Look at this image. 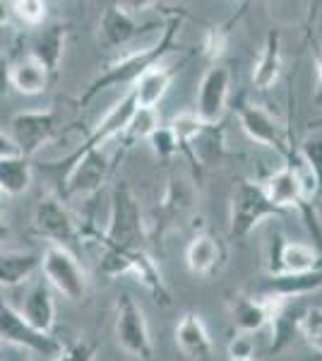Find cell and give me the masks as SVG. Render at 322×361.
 <instances>
[{
  "mask_svg": "<svg viewBox=\"0 0 322 361\" xmlns=\"http://www.w3.org/2000/svg\"><path fill=\"white\" fill-rule=\"evenodd\" d=\"M185 13L178 10L168 17V22L163 25L159 42L154 46H147V49H137L132 54H125L120 58H116L113 63H109L101 73L87 85V90L80 94V106H87L94 97H99L101 92L113 90V87H125V85H135L149 68L159 66V63L166 58L171 51L175 49V37H178L180 22H183Z\"/></svg>",
  "mask_w": 322,
  "mask_h": 361,
  "instance_id": "cell-1",
  "label": "cell"
},
{
  "mask_svg": "<svg viewBox=\"0 0 322 361\" xmlns=\"http://www.w3.org/2000/svg\"><path fill=\"white\" fill-rule=\"evenodd\" d=\"M99 270L109 279L132 275L151 294L156 304L171 306V292L163 282L161 270L144 248H104Z\"/></svg>",
  "mask_w": 322,
  "mask_h": 361,
  "instance_id": "cell-2",
  "label": "cell"
},
{
  "mask_svg": "<svg viewBox=\"0 0 322 361\" xmlns=\"http://www.w3.org/2000/svg\"><path fill=\"white\" fill-rule=\"evenodd\" d=\"M104 248H144L142 241L147 238L142 209L128 183H116L111 193L109 226L101 236Z\"/></svg>",
  "mask_w": 322,
  "mask_h": 361,
  "instance_id": "cell-3",
  "label": "cell"
},
{
  "mask_svg": "<svg viewBox=\"0 0 322 361\" xmlns=\"http://www.w3.org/2000/svg\"><path fill=\"white\" fill-rule=\"evenodd\" d=\"M282 214L272 205L265 188L255 180H236L231 188V205H228V236L233 241H243L262 219Z\"/></svg>",
  "mask_w": 322,
  "mask_h": 361,
  "instance_id": "cell-4",
  "label": "cell"
},
{
  "mask_svg": "<svg viewBox=\"0 0 322 361\" xmlns=\"http://www.w3.org/2000/svg\"><path fill=\"white\" fill-rule=\"evenodd\" d=\"M0 342H5L13 349L34 354V357H44L49 361L56 359L63 349V345L54 335H44L39 330H34L22 318V313L10 306L3 296H0Z\"/></svg>",
  "mask_w": 322,
  "mask_h": 361,
  "instance_id": "cell-5",
  "label": "cell"
},
{
  "mask_svg": "<svg viewBox=\"0 0 322 361\" xmlns=\"http://www.w3.org/2000/svg\"><path fill=\"white\" fill-rule=\"evenodd\" d=\"M41 277L46 279L51 289L63 294L70 301H82L89 289L87 272L82 270L75 253L61 248V246H46L41 253Z\"/></svg>",
  "mask_w": 322,
  "mask_h": 361,
  "instance_id": "cell-6",
  "label": "cell"
},
{
  "mask_svg": "<svg viewBox=\"0 0 322 361\" xmlns=\"http://www.w3.org/2000/svg\"><path fill=\"white\" fill-rule=\"evenodd\" d=\"M61 123H58L56 109H32V111H20L10 118V140L15 142L17 154L32 159L58 135Z\"/></svg>",
  "mask_w": 322,
  "mask_h": 361,
  "instance_id": "cell-7",
  "label": "cell"
},
{
  "mask_svg": "<svg viewBox=\"0 0 322 361\" xmlns=\"http://www.w3.org/2000/svg\"><path fill=\"white\" fill-rule=\"evenodd\" d=\"M116 340L123 352L140 361H151L154 342L149 335V325L144 311L130 294H120L116 304Z\"/></svg>",
  "mask_w": 322,
  "mask_h": 361,
  "instance_id": "cell-8",
  "label": "cell"
},
{
  "mask_svg": "<svg viewBox=\"0 0 322 361\" xmlns=\"http://www.w3.org/2000/svg\"><path fill=\"white\" fill-rule=\"evenodd\" d=\"M236 114H238V121H241L243 133L253 140V142L265 145V147L274 149V152L282 154L284 159H289V164H294V161L298 159L286 128L279 123L277 118H272L265 109L255 106V104L238 102Z\"/></svg>",
  "mask_w": 322,
  "mask_h": 361,
  "instance_id": "cell-9",
  "label": "cell"
},
{
  "mask_svg": "<svg viewBox=\"0 0 322 361\" xmlns=\"http://www.w3.org/2000/svg\"><path fill=\"white\" fill-rule=\"evenodd\" d=\"M34 231L49 241V246H61L73 253L75 243L82 238V226L75 222L61 197L49 195L34 209Z\"/></svg>",
  "mask_w": 322,
  "mask_h": 361,
  "instance_id": "cell-10",
  "label": "cell"
},
{
  "mask_svg": "<svg viewBox=\"0 0 322 361\" xmlns=\"http://www.w3.org/2000/svg\"><path fill=\"white\" fill-rule=\"evenodd\" d=\"M315 270H322V253L318 248L301 241H286L282 234L272 236L267 255L269 275H306Z\"/></svg>",
  "mask_w": 322,
  "mask_h": 361,
  "instance_id": "cell-11",
  "label": "cell"
},
{
  "mask_svg": "<svg viewBox=\"0 0 322 361\" xmlns=\"http://www.w3.org/2000/svg\"><path fill=\"white\" fill-rule=\"evenodd\" d=\"M228 90H231V70L226 66H219V63L207 68V73L202 75L195 109V114L200 116L202 123L219 126V121L224 118L228 106Z\"/></svg>",
  "mask_w": 322,
  "mask_h": 361,
  "instance_id": "cell-12",
  "label": "cell"
},
{
  "mask_svg": "<svg viewBox=\"0 0 322 361\" xmlns=\"http://www.w3.org/2000/svg\"><path fill=\"white\" fill-rule=\"evenodd\" d=\"M286 299H277V296L265 294H236L228 304V313H231V323L241 335H250L269 325V320L277 313V308L284 304Z\"/></svg>",
  "mask_w": 322,
  "mask_h": 361,
  "instance_id": "cell-13",
  "label": "cell"
},
{
  "mask_svg": "<svg viewBox=\"0 0 322 361\" xmlns=\"http://www.w3.org/2000/svg\"><path fill=\"white\" fill-rule=\"evenodd\" d=\"M151 27L154 25H147V27L140 25L137 17L128 13L120 3H109L106 8H104L101 17H99V32H97L99 46H101L104 51L123 49V46H128L132 39H137L144 29H151Z\"/></svg>",
  "mask_w": 322,
  "mask_h": 361,
  "instance_id": "cell-14",
  "label": "cell"
},
{
  "mask_svg": "<svg viewBox=\"0 0 322 361\" xmlns=\"http://www.w3.org/2000/svg\"><path fill=\"white\" fill-rule=\"evenodd\" d=\"M228 263V246L221 236L200 231L197 236L190 238L185 248V265L192 275L197 277H214Z\"/></svg>",
  "mask_w": 322,
  "mask_h": 361,
  "instance_id": "cell-15",
  "label": "cell"
},
{
  "mask_svg": "<svg viewBox=\"0 0 322 361\" xmlns=\"http://www.w3.org/2000/svg\"><path fill=\"white\" fill-rule=\"evenodd\" d=\"M66 42H68V27L56 22L51 27H39V32L29 42V54L34 61L39 63L46 73L51 75V80L56 78L58 68H61L63 54H66Z\"/></svg>",
  "mask_w": 322,
  "mask_h": 361,
  "instance_id": "cell-16",
  "label": "cell"
},
{
  "mask_svg": "<svg viewBox=\"0 0 322 361\" xmlns=\"http://www.w3.org/2000/svg\"><path fill=\"white\" fill-rule=\"evenodd\" d=\"M22 318L32 325L34 330L44 335H54L56 328V301L51 294V287L46 284V279L41 277L29 287V292L25 296V304L20 308Z\"/></svg>",
  "mask_w": 322,
  "mask_h": 361,
  "instance_id": "cell-17",
  "label": "cell"
},
{
  "mask_svg": "<svg viewBox=\"0 0 322 361\" xmlns=\"http://www.w3.org/2000/svg\"><path fill=\"white\" fill-rule=\"evenodd\" d=\"M190 205H192L190 188L180 178L171 176V180H168V188H166V195H163V200L159 202V207H156V212H154L156 219H154V231H151V234L161 236L168 226L180 222V219L185 217V212L190 209Z\"/></svg>",
  "mask_w": 322,
  "mask_h": 361,
  "instance_id": "cell-18",
  "label": "cell"
},
{
  "mask_svg": "<svg viewBox=\"0 0 322 361\" xmlns=\"http://www.w3.org/2000/svg\"><path fill=\"white\" fill-rule=\"evenodd\" d=\"M175 345L188 359H207L212 352V337L207 333V325L197 313H183L180 323L175 325Z\"/></svg>",
  "mask_w": 322,
  "mask_h": 361,
  "instance_id": "cell-19",
  "label": "cell"
},
{
  "mask_svg": "<svg viewBox=\"0 0 322 361\" xmlns=\"http://www.w3.org/2000/svg\"><path fill=\"white\" fill-rule=\"evenodd\" d=\"M279 75H282V34L279 29H269L265 44H262L260 58L255 61L253 68V85L255 90L267 92L277 85Z\"/></svg>",
  "mask_w": 322,
  "mask_h": 361,
  "instance_id": "cell-20",
  "label": "cell"
},
{
  "mask_svg": "<svg viewBox=\"0 0 322 361\" xmlns=\"http://www.w3.org/2000/svg\"><path fill=\"white\" fill-rule=\"evenodd\" d=\"M320 287H322V270L306 272V275H269L257 294L294 301V299H303L306 294L315 292Z\"/></svg>",
  "mask_w": 322,
  "mask_h": 361,
  "instance_id": "cell-21",
  "label": "cell"
},
{
  "mask_svg": "<svg viewBox=\"0 0 322 361\" xmlns=\"http://www.w3.org/2000/svg\"><path fill=\"white\" fill-rule=\"evenodd\" d=\"M173 78H175L173 68H166V66H161V63L154 68H149L147 73H144L142 78L130 87L135 102H137V109H156L159 106V102L166 97Z\"/></svg>",
  "mask_w": 322,
  "mask_h": 361,
  "instance_id": "cell-22",
  "label": "cell"
},
{
  "mask_svg": "<svg viewBox=\"0 0 322 361\" xmlns=\"http://www.w3.org/2000/svg\"><path fill=\"white\" fill-rule=\"evenodd\" d=\"M51 82V75L34 61L32 56H22L10 63V87L25 97H37L46 92Z\"/></svg>",
  "mask_w": 322,
  "mask_h": 361,
  "instance_id": "cell-23",
  "label": "cell"
},
{
  "mask_svg": "<svg viewBox=\"0 0 322 361\" xmlns=\"http://www.w3.org/2000/svg\"><path fill=\"white\" fill-rule=\"evenodd\" d=\"M303 316H306V308L298 306L296 299L284 301V304L277 308V313H274L272 320H269V325H272V345H269V352L277 354L289 345L291 337L301 330Z\"/></svg>",
  "mask_w": 322,
  "mask_h": 361,
  "instance_id": "cell-24",
  "label": "cell"
},
{
  "mask_svg": "<svg viewBox=\"0 0 322 361\" xmlns=\"http://www.w3.org/2000/svg\"><path fill=\"white\" fill-rule=\"evenodd\" d=\"M41 267V255L39 253H5L0 255V287H20V284L29 282Z\"/></svg>",
  "mask_w": 322,
  "mask_h": 361,
  "instance_id": "cell-25",
  "label": "cell"
},
{
  "mask_svg": "<svg viewBox=\"0 0 322 361\" xmlns=\"http://www.w3.org/2000/svg\"><path fill=\"white\" fill-rule=\"evenodd\" d=\"M34 178L32 159H25L20 154L3 157L0 159V190L5 195H22L29 188Z\"/></svg>",
  "mask_w": 322,
  "mask_h": 361,
  "instance_id": "cell-26",
  "label": "cell"
},
{
  "mask_svg": "<svg viewBox=\"0 0 322 361\" xmlns=\"http://www.w3.org/2000/svg\"><path fill=\"white\" fill-rule=\"evenodd\" d=\"M161 128V118H159V111L156 109H137L125 130V145L130 147V142H137V140H149L151 133Z\"/></svg>",
  "mask_w": 322,
  "mask_h": 361,
  "instance_id": "cell-27",
  "label": "cell"
},
{
  "mask_svg": "<svg viewBox=\"0 0 322 361\" xmlns=\"http://www.w3.org/2000/svg\"><path fill=\"white\" fill-rule=\"evenodd\" d=\"M298 335L306 340V345L313 349V352L322 354V306L306 308V316L301 320Z\"/></svg>",
  "mask_w": 322,
  "mask_h": 361,
  "instance_id": "cell-28",
  "label": "cell"
},
{
  "mask_svg": "<svg viewBox=\"0 0 322 361\" xmlns=\"http://www.w3.org/2000/svg\"><path fill=\"white\" fill-rule=\"evenodd\" d=\"M10 8H13V15L22 25L34 29L44 25L46 15H49V5L41 3V0H15V3H10Z\"/></svg>",
  "mask_w": 322,
  "mask_h": 361,
  "instance_id": "cell-29",
  "label": "cell"
},
{
  "mask_svg": "<svg viewBox=\"0 0 322 361\" xmlns=\"http://www.w3.org/2000/svg\"><path fill=\"white\" fill-rule=\"evenodd\" d=\"M301 159L308 166V171L318 178L322 188V135H310L301 145Z\"/></svg>",
  "mask_w": 322,
  "mask_h": 361,
  "instance_id": "cell-30",
  "label": "cell"
},
{
  "mask_svg": "<svg viewBox=\"0 0 322 361\" xmlns=\"http://www.w3.org/2000/svg\"><path fill=\"white\" fill-rule=\"evenodd\" d=\"M147 142H149L151 152L159 157V159H171L173 154H178V140H175V135L168 126L156 128V130L149 135Z\"/></svg>",
  "mask_w": 322,
  "mask_h": 361,
  "instance_id": "cell-31",
  "label": "cell"
},
{
  "mask_svg": "<svg viewBox=\"0 0 322 361\" xmlns=\"http://www.w3.org/2000/svg\"><path fill=\"white\" fill-rule=\"evenodd\" d=\"M226 44H228V25L209 27L207 34H204L202 54L207 56L209 61H219L226 51Z\"/></svg>",
  "mask_w": 322,
  "mask_h": 361,
  "instance_id": "cell-32",
  "label": "cell"
},
{
  "mask_svg": "<svg viewBox=\"0 0 322 361\" xmlns=\"http://www.w3.org/2000/svg\"><path fill=\"white\" fill-rule=\"evenodd\" d=\"M97 352H99L97 342L78 340V342H70L68 347H63L61 354H58L56 359H51V361H94Z\"/></svg>",
  "mask_w": 322,
  "mask_h": 361,
  "instance_id": "cell-33",
  "label": "cell"
},
{
  "mask_svg": "<svg viewBox=\"0 0 322 361\" xmlns=\"http://www.w3.org/2000/svg\"><path fill=\"white\" fill-rule=\"evenodd\" d=\"M253 354H255V345L248 335L238 333L228 342V359H253Z\"/></svg>",
  "mask_w": 322,
  "mask_h": 361,
  "instance_id": "cell-34",
  "label": "cell"
},
{
  "mask_svg": "<svg viewBox=\"0 0 322 361\" xmlns=\"http://www.w3.org/2000/svg\"><path fill=\"white\" fill-rule=\"evenodd\" d=\"M313 63H315V85H318L315 99H318V104H322V46L318 44H315V51H313Z\"/></svg>",
  "mask_w": 322,
  "mask_h": 361,
  "instance_id": "cell-35",
  "label": "cell"
},
{
  "mask_svg": "<svg viewBox=\"0 0 322 361\" xmlns=\"http://www.w3.org/2000/svg\"><path fill=\"white\" fill-rule=\"evenodd\" d=\"M10 90V61L0 54V97H5Z\"/></svg>",
  "mask_w": 322,
  "mask_h": 361,
  "instance_id": "cell-36",
  "label": "cell"
},
{
  "mask_svg": "<svg viewBox=\"0 0 322 361\" xmlns=\"http://www.w3.org/2000/svg\"><path fill=\"white\" fill-rule=\"evenodd\" d=\"M13 154H17L15 142L10 140L8 133L0 130V159H3V157H13Z\"/></svg>",
  "mask_w": 322,
  "mask_h": 361,
  "instance_id": "cell-37",
  "label": "cell"
},
{
  "mask_svg": "<svg viewBox=\"0 0 322 361\" xmlns=\"http://www.w3.org/2000/svg\"><path fill=\"white\" fill-rule=\"evenodd\" d=\"M10 17H13V8H10V3H5V0H0V27L8 25Z\"/></svg>",
  "mask_w": 322,
  "mask_h": 361,
  "instance_id": "cell-38",
  "label": "cell"
},
{
  "mask_svg": "<svg viewBox=\"0 0 322 361\" xmlns=\"http://www.w3.org/2000/svg\"><path fill=\"white\" fill-rule=\"evenodd\" d=\"M0 361H32V359H29V354L22 352V349H13V352H10L8 357L0 359Z\"/></svg>",
  "mask_w": 322,
  "mask_h": 361,
  "instance_id": "cell-39",
  "label": "cell"
},
{
  "mask_svg": "<svg viewBox=\"0 0 322 361\" xmlns=\"http://www.w3.org/2000/svg\"><path fill=\"white\" fill-rule=\"evenodd\" d=\"M8 236H10V226L5 224L3 219H0V243H3V241H5V238H8Z\"/></svg>",
  "mask_w": 322,
  "mask_h": 361,
  "instance_id": "cell-40",
  "label": "cell"
},
{
  "mask_svg": "<svg viewBox=\"0 0 322 361\" xmlns=\"http://www.w3.org/2000/svg\"><path fill=\"white\" fill-rule=\"evenodd\" d=\"M3 202H5V193L0 190V212H3Z\"/></svg>",
  "mask_w": 322,
  "mask_h": 361,
  "instance_id": "cell-41",
  "label": "cell"
},
{
  "mask_svg": "<svg viewBox=\"0 0 322 361\" xmlns=\"http://www.w3.org/2000/svg\"><path fill=\"white\" fill-rule=\"evenodd\" d=\"M228 361H255V359H228Z\"/></svg>",
  "mask_w": 322,
  "mask_h": 361,
  "instance_id": "cell-42",
  "label": "cell"
}]
</instances>
